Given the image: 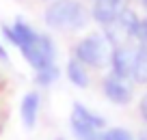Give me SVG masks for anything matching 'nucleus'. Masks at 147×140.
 I'll return each instance as SVG.
<instances>
[{"label":"nucleus","instance_id":"nucleus-1","mask_svg":"<svg viewBox=\"0 0 147 140\" xmlns=\"http://www.w3.org/2000/svg\"><path fill=\"white\" fill-rule=\"evenodd\" d=\"M87 11L76 0H56L46 11V24L56 30H80L87 26Z\"/></svg>","mask_w":147,"mask_h":140},{"label":"nucleus","instance_id":"nucleus-2","mask_svg":"<svg viewBox=\"0 0 147 140\" xmlns=\"http://www.w3.org/2000/svg\"><path fill=\"white\" fill-rule=\"evenodd\" d=\"M110 56L113 45L106 39V35H89L76 45V58L89 67H104L106 63H110Z\"/></svg>","mask_w":147,"mask_h":140},{"label":"nucleus","instance_id":"nucleus-3","mask_svg":"<svg viewBox=\"0 0 147 140\" xmlns=\"http://www.w3.org/2000/svg\"><path fill=\"white\" fill-rule=\"evenodd\" d=\"M20 50H22V54L26 56V60L37 71L54 65V43L43 35H37L35 32V37H32L30 41H26Z\"/></svg>","mask_w":147,"mask_h":140},{"label":"nucleus","instance_id":"nucleus-4","mask_svg":"<svg viewBox=\"0 0 147 140\" xmlns=\"http://www.w3.org/2000/svg\"><path fill=\"white\" fill-rule=\"evenodd\" d=\"M104 119L93 114L89 108L80 104H74V110H71V129L74 134L78 136L80 140H87L91 136H97V131L104 129Z\"/></svg>","mask_w":147,"mask_h":140},{"label":"nucleus","instance_id":"nucleus-5","mask_svg":"<svg viewBox=\"0 0 147 140\" xmlns=\"http://www.w3.org/2000/svg\"><path fill=\"white\" fill-rule=\"evenodd\" d=\"M136 24L138 17L132 11H123L117 19H113L110 24H106V39L110 41L113 48L117 45H125L130 43V39H134V32H136Z\"/></svg>","mask_w":147,"mask_h":140},{"label":"nucleus","instance_id":"nucleus-6","mask_svg":"<svg viewBox=\"0 0 147 140\" xmlns=\"http://www.w3.org/2000/svg\"><path fill=\"white\" fill-rule=\"evenodd\" d=\"M134 58H136V48L130 43L117 45L113 48V56H110V65H113V73L121 78H132V67Z\"/></svg>","mask_w":147,"mask_h":140},{"label":"nucleus","instance_id":"nucleus-7","mask_svg":"<svg viewBox=\"0 0 147 140\" xmlns=\"http://www.w3.org/2000/svg\"><path fill=\"white\" fill-rule=\"evenodd\" d=\"M104 93L113 104H119V106L128 104L132 99V86H130L128 78L115 76V73H110L104 80Z\"/></svg>","mask_w":147,"mask_h":140},{"label":"nucleus","instance_id":"nucleus-8","mask_svg":"<svg viewBox=\"0 0 147 140\" xmlns=\"http://www.w3.org/2000/svg\"><path fill=\"white\" fill-rule=\"evenodd\" d=\"M130 0H95L93 5V19L100 24H110L113 19H117L123 11H128Z\"/></svg>","mask_w":147,"mask_h":140},{"label":"nucleus","instance_id":"nucleus-9","mask_svg":"<svg viewBox=\"0 0 147 140\" xmlns=\"http://www.w3.org/2000/svg\"><path fill=\"white\" fill-rule=\"evenodd\" d=\"M37 110H39V95H37V93H28L22 99V121H24V125H26L28 129L35 127Z\"/></svg>","mask_w":147,"mask_h":140},{"label":"nucleus","instance_id":"nucleus-10","mask_svg":"<svg viewBox=\"0 0 147 140\" xmlns=\"http://www.w3.org/2000/svg\"><path fill=\"white\" fill-rule=\"evenodd\" d=\"M132 80L147 84V45L138 43L136 48V58H134V67H132Z\"/></svg>","mask_w":147,"mask_h":140},{"label":"nucleus","instance_id":"nucleus-11","mask_svg":"<svg viewBox=\"0 0 147 140\" xmlns=\"http://www.w3.org/2000/svg\"><path fill=\"white\" fill-rule=\"evenodd\" d=\"M67 78L71 84L80 86V88H84V86L89 84V76H87V69H84V65L80 63L78 58H71L67 63Z\"/></svg>","mask_w":147,"mask_h":140},{"label":"nucleus","instance_id":"nucleus-12","mask_svg":"<svg viewBox=\"0 0 147 140\" xmlns=\"http://www.w3.org/2000/svg\"><path fill=\"white\" fill-rule=\"evenodd\" d=\"M56 76H59V71H56V67L52 65V67H46V69H39L37 71V82L39 84H52V82L56 80Z\"/></svg>","mask_w":147,"mask_h":140},{"label":"nucleus","instance_id":"nucleus-13","mask_svg":"<svg viewBox=\"0 0 147 140\" xmlns=\"http://www.w3.org/2000/svg\"><path fill=\"white\" fill-rule=\"evenodd\" d=\"M102 140H134L125 129H108Z\"/></svg>","mask_w":147,"mask_h":140},{"label":"nucleus","instance_id":"nucleus-14","mask_svg":"<svg viewBox=\"0 0 147 140\" xmlns=\"http://www.w3.org/2000/svg\"><path fill=\"white\" fill-rule=\"evenodd\" d=\"M134 39H138V43L147 45V19H138L136 32H134Z\"/></svg>","mask_w":147,"mask_h":140},{"label":"nucleus","instance_id":"nucleus-15","mask_svg":"<svg viewBox=\"0 0 147 140\" xmlns=\"http://www.w3.org/2000/svg\"><path fill=\"white\" fill-rule=\"evenodd\" d=\"M141 114H143V119L147 121V93L143 95V99H141Z\"/></svg>","mask_w":147,"mask_h":140},{"label":"nucleus","instance_id":"nucleus-16","mask_svg":"<svg viewBox=\"0 0 147 140\" xmlns=\"http://www.w3.org/2000/svg\"><path fill=\"white\" fill-rule=\"evenodd\" d=\"M0 58H2V60H7V52L2 50V45H0Z\"/></svg>","mask_w":147,"mask_h":140},{"label":"nucleus","instance_id":"nucleus-17","mask_svg":"<svg viewBox=\"0 0 147 140\" xmlns=\"http://www.w3.org/2000/svg\"><path fill=\"white\" fill-rule=\"evenodd\" d=\"M87 140H102L100 136H91V138H87Z\"/></svg>","mask_w":147,"mask_h":140},{"label":"nucleus","instance_id":"nucleus-18","mask_svg":"<svg viewBox=\"0 0 147 140\" xmlns=\"http://www.w3.org/2000/svg\"><path fill=\"white\" fill-rule=\"evenodd\" d=\"M143 7H145V9H147V0H143Z\"/></svg>","mask_w":147,"mask_h":140},{"label":"nucleus","instance_id":"nucleus-19","mask_svg":"<svg viewBox=\"0 0 147 140\" xmlns=\"http://www.w3.org/2000/svg\"><path fill=\"white\" fill-rule=\"evenodd\" d=\"M56 140H65V138H56Z\"/></svg>","mask_w":147,"mask_h":140},{"label":"nucleus","instance_id":"nucleus-20","mask_svg":"<svg viewBox=\"0 0 147 140\" xmlns=\"http://www.w3.org/2000/svg\"><path fill=\"white\" fill-rule=\"evenodd\" d=\"M138 140H145V138H138Z\"/></svg>","mask_w":147,"mask_h":140}]
</instances>
